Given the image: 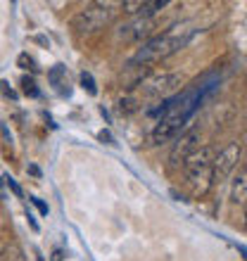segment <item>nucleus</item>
<instances>
[{"label": "nucleus", "instance_id": "1", "mask_svg": "<svg viewBox=\"0 0 247 261\" xmlns=\"http://www.w3.org/2000/svg\"><path fill=\"white\" fill-rule=\"evenodd\" d=\"M214 147L209 145H202L197 150L188 154V159L183 162V171H185V180H188V188H190L192 197H207L212 193L214 183V169H212V162H214Z\"/></svg>", "mask_w": 247, "mask_h": 261}, {"label": "nucleus", "instance_id": "2", "mask_svg": "<svg viewBox=\"0 0 247 261\" xmlns=\"http://www.w3.org/2000/svg\"><path fill=\"white\" fill-rule=\"evenodd\" d=\"M188 36L190 31H169V34H162V36H155L150 38L147 43H143V48H138V53L131 57L129 69H136L140 64H155V62H162L166 57H171L174 53H179L188 43Z\"/></svg>", "mask_w": 247, "mask_h": 261}, {"label": "nucleus", "instance_id": "3", "mask_svg": "<svg viewBox=\"0 0 247 261\" xmlns=\"http://www.w3.org/2000/svg\"><path fill=\"white\" fill-rule=\"evenodd\" d=\"M112 21V12L105 5H90L71 17V29L76 34H95Z\"/></svg>", "mask_w": 247, "mask_h": 261}, {"label": "nucleus", "instance_id": "4", "mask_svg": "<svg viewBox=\"0 0 247 261\" xmlns=\"http://www.w3.org/2000/svg\"><path fill=\"white\" fill-rule=\"evenodd\" d=\"M188 119H190V112H169L166 117H162L155 124V128L150 133V143L152 145L171 143L174 138H179L183 133V126Z\"/></svg>", "mask_w": 247, "mask_h": 261}, {"label": "nucleus", "instance_id": "5", "mask_svg": "<svg viewBox=\"0 0 247 261\" xmlns=\"http://www.w3.org/2000/svg\"><path fill=\"white\" fill-rule=\"evenodd\" d=\"M181 81H183V76L176 74V71H162V74L145 76L138 86L143 90V95H147V97H164L179 88Z\"/></svg>", "mask_w": 247, "mask_h": 261}, {"label": "nucleus", "instance_id": "6", "mask_svg": "<svg viewBox=\"0 0 247 261\" xmlns=\"http://www.w3.org/2000/svg\"><path fill=\"white\" fill-rule=\"evenodd\" d=\"M240 157H242V145L238 143V140L228 143L224 150L216 152V154H214V162H212L214 178H216V180L228 178V176L235 171V166H238Z\"/></svg>", "mask_w": 247, "mask_h": 261}, {"label": "nucleus", "instance_id": "7", "mask_svg": "<svg viewBox=\"0 0 247 261\" xmlns=\"http://www.w3.org/2000/svg\"><path fill=\"white\" fill-rule=\"evenodd\" d=\"M152 31H155V19L152 17H136L133 21L119 27L117 38L126 43H138V41H143V38H147Z\"/></svg>", "mask_w": 247, "mask_h": 261}, {"label": "nucleus", "instance_id": "8", "mask_svg": "<svg viewBox=\"0 0 247 261\" xmlns=\"http://www.w3.org/2000/svg\"><path fill=\"white\" fill-rule=\"evenodd\" d=\"M197 140H200V133L197 130H188V133H181V138L176 140L174 145L171 154H169V162L171 166H183V162L188 159V154L197 150Z\"/></svg>", "mask_w": 247, "mask_h": 261}, {"label": "nucleus", "instance_id": "9", "mask_svg": "<svg viewBox=\"0 0 247 261\" xmlns=\"http://www.w3.org/2000/svg\"><path fill=\"white\" fill-rule=\"evenodd\" d=\"M231 199H233L235 204L247 206V171L240 173V176L233 180V188H231Z\"/></svg>", "mask_w": 247, "mask_h": 261}, {"label": "nucleus", "instance_id": "10", "mask_svg": "<svg viewBox=\"0 0 247 261\" xmlns=\"http://www.w3.org/2000/svg\"><path fill=\"white\" fill-rule=\"evenodd\" d=\"M3 259H5V261H27V259H24V249H21L17 242H10V245H5Z\"/></svg>", "mask_w": 247, "mask_h": 261}, {"label": "nucleus", "instance_id": "11", "mask_svg": "<svg viewBox=\"0 0 247 261\" xmlns=\"http://www.w3.org/2000/svg\"><path fill=\"white\" fill-rule=\"evenodd\" d=\"M162 7H166L164 0H155V3H147L145 0V5H143V12H140V17H155V14L162 10Z\"/></svg>", "mask_w": 247, "mask_h": 261}, {"label": "nucleus", "instance_id": "12", "mask_svg": "<svg viewBox=\"0 0 247 261\" xmlns=\"http://www.w3.org/2000/svg\"><path fill=\"white\" fill-rule=\"evenodd\" d=\"M143 5H145V0H124L121 10L126 14H138V12H143Z\"/></svg>", "mask_w": 247, "mask_h": 261}, {"label": "nucleus", "instance_id": "13", "mask_svg": "<svg viewBox=\"0 0 247 261\" xmlns=\"http://www.w3.org/2000/svg\"><path fill=\"white\" fill-rule=\"evenodd\" d=\"M81 86L83 90H88L90 95H97V86H95V79L88 74V71H81Z\"/></svg>", "mask_w": 247, "mask_h": 261}, {"label": "nucleus", "instance_id": "14", "mask_svg": "<svg viewBox=\"0 0 247 261\" xmlns=\"http://www.w3.org/2000/svg\"><path fill=\"white\" fill-rule=\"evenodd\" d=\"M136 110H138V105L133 97H121V100H119V112H121V114H129V112H136Z\"/></svg>", "mask_w": 247, "mask_h": 261}, {"label": "nucleus", "instance_id": "15", "mask_svg": "<svg viewBox=\"0 0 247 261\" xmlns=\"http://www.w3.org/2000/svg\"><path fill=\"white\" fill-rule=\"evenodd\" d=\"M21 88H24V93H27V95H31V97L38 95L36 81H34V79H29V76H24V79H21Z\"/></svg>", "mask_w": 247, "mask_h": 261}, {"label": "nucleus", "instance_id": "16", "mask_svg": "<svg viewBox=\"0 0 247 261\" xmlns=\"http://www.w3.org/2000/svg\"><path fill=\"white\" fill-rule=\"evenodd\" d=\"M17 62H19V67H21V69H31V71H36V67H34V60H31V57L27 55V53H21V55H19V60H17Z\"/></svg>", "mask_w": 247, "mask_h": 261}, {"label": "nucleus", "instance_id": "17", "mask_svg": "<svg viewBox=\"0 0 247 261\" xmlns=\"http://www.w3.org/2000/svg\"><path fill=\"white\" fill-rule=\"evenodd\" d=\"M5 186L10 188V190H12V193L17 195V197H21V188H19V183H17V180H14L12 176H5Z\"/></svg>", "mask_w": 247, "mask_h": 261}, {"label": "nucleus", "instance_id": "18", "mask_svg": "<svg viewBox=\"0 0 247 261\" xmlns=\"http://www.w3.org/2000/svg\"><path fill=\"white\" fill-rule=\"evenodd\" d=\"M0 93H3V95H7V97H12V100H17V93L10 88V83H7V81H0Z\"/></svg>", "mask_w": 247, "mask_h": 261}, {"label": "nucleus", "instance_id": "19", "mask_svg": "<svg viewBox=\"0 0 247 261\" xmlns=\"http://www.w3.org/2000/svg\"><path fill=\"white\" fill-rule=\"evenodd\" d=\"M31 202H34V204L38 206V212H41L43 216H48V204H45L43 199H38V197H31Z\"/></svg>", "mask_w": 247, "mask_h": 261}, {"label": "nucleus", "instance_id": "20", "mask_svg": "<svg viewBox=\"0 0 247 261\" xmlns=\"http://www.w3.org/2000/svg\"><path fill=\"white\" fill-rule=\"evenodd\" d=\"M97 138H100L103 143H107V145H114V140H112V136L107 133V130H100V133H97Z\"/></svg>", "mask_w": 247, "mask_h": 261}, {"label": "nucleus", "instance_id": "21", "mask_svg": "<svg viewBox=\"0 0 247 261\" xmlns=\"http://www.w3.org/2000/svg\"><path fill=\"white\" fill-rule=\"evenodd\" d=\"M27 216H29V223H31V228H34V230H38V223H36V219H34V214L29 212V209H27Z\"/></svg>", "mask_w": 247, "mask_h": 261}, {"label": "nucleus", "instance_id": "22", "mask_svg": "<svg viewBox=\"0 0 247 261\" xmlns=\"http://www.w3.org/2000/svg\"><path fill=\"white\" fill-rule=\"evenodd\" d=\"M29 173H31V176H41V171H38V166H29Z\"/></svg>", "mask_w": 247, "mask_h": 261}, {"label": "nucleus", "instance_id": "23", "mask_svg": "<svg viewBox=\"0 0 247 261\" xmlns=\"http://www.w3.org/2000/svg\"><path fill=\"white\" fill-rule=\"evenodd\" d=\"M55 261H62V252H60V249L55 252Z\"/></svg>", "mask_w": 247, "mask_h": 261}, {"label": "nucleus", "instance_id": "24", "mask_svg": "<svg viewBox=\"0 0 247 261\" xmlns=\"http://www.w3.org/2000/svg\"><path fill=\"white\" fill-rule=\"evenodd\" d=\"M242 226H245V230H247V206H245V219H242Z\"/></svg>", "mask_w": 247, "mask_h": 261}, {"label": "nucleus", "instance_id": "25", "mask_svg": "<svg viewBox=\"0 0 247 261\" xmlns=\"http://www.w3.org/2000/svg\"><path fill=\"white\" fill-rule=\"evenodd\" d=\"M240 254H242V256H245V259H247V249H242V247H240Z\"/></svg>", "mask_w": 247, "mask_h": 261}, {"label": "nucleus", "instance_id": "26", "mask_svg": "<svg viewBox=\"0 0 247 261\" xmlns=\"http://www.w3.org/2000/svg\"><path fill=\"white\" fill-rule=\"evenodd\" d=\"M0 195H3V188H0Z\"/></svg>", "mask_w": 247, "mask_h": 261}]
</instances>
